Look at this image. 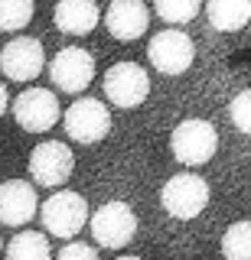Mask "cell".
Wrapping results in <instances>:
<instances>
[{"label":"cell","mask_w":251,"mask_h":260,"mask_svg":"<svg viewBox=\"0 0 251 260\" xmlns=\"http://www.w3.org/2000/svg\"><path fill=\"white\" fill-rule=\"evenodd\" d=\"M39 218H43L46 234L69 241L88 224V202L72 189H59L39 205Z\"/></svg>","instance_id":"1"},{"label":"cell","mask_w":251,"mask_h":260,"mask_svg":"<svg viewBox=\"0 0 251 260\" xmlns=\"http://www.w3.org/2000/svg\"><path fill=\"white\" fill-rule=\"evenodd\" d=\"M170 150L183 166H206L218 150V134L209 120H199V117L180 120L173 137H170Z\"/></svg>","instance_id":"2"},{"label":"cell","mask_w":251,"mask_h":260,"mask_svg":"<svg viewBox=\"0 0 251 260\" xmlns=\"http://www.w3.org/2000/svg\"><path fill=\"white\" fill-rule=\"evenodd\" d=\"M88 228H92V238L98 247L121 250L137 234V215L127 202H108L95 215H88Z\"/></svg>","instance_id":"3"},{"label":"cell","mask_w":251,"mask_h":260,"mask_svg":"<svg viewBox=\"0 0 251 260\" xmlns=\"http://www.w3.org/2000/svg\"><path fill=\"white\" fill-rule=\"evenodd\" d=\"M160 202H163L170 218L189 221V218L202 215V208L209 205V182L196 173H180V176L166 179L163 192H160Z\"/></svg>","instance_id":"4"},{"label":"cell","mask_w":251,"mask_h":260,"mask_svg":"<svg viewBox=\"0 0 251 260\" xmlns=\"http://www.w3.org/2000/svg\"><path fill=\"white\" fill-rule=\"evenodd\" d=\"M62 124H66L69 140L75 143H98L108 137L111 130V114L98 98H78L75 104H69V111L62 114Z\"/></svg>","instance_id":"5"},{"label":"cell","mask_w":251,"mask_h":260,"mask_svg":"<svg viewBox=\"0 0 251 260\" xmlns=\"http://www.w3.org/2000/svg\"><path fill=\"white\" fill-rule=\"evenodd\" d=\"M150 94V75L137 62H118L104 72V98L118 108H137Z\"/></svg>","instance_id":"6"},{"label":"cell","mask_w":251,"mask_h":260,"mask_svg":"<svg viewBox=\"0 0 251 260\" xmlns=\"http://www.w3.org/2000/svg\"><path fill=\"white\" fill-rule=\"evenodd\" d=\"M147 59L160 75H183L196 59V46L183 29H160L147 46Z\"/></svg>","instance_id":"7"},{"label":"cell","mask_w":251,"mask_h":260,"mask_svg":"<svg viewBox=\"0 0 251 260\" xmlns=\"http://www.w3.org/2000/svg\"><path fill=\"white\" fill-rule=\"evenodd\" d=\"M13 117H17V124L23 130H30V134L52 130L62 117L59 98H55L49 88H26V91L17 94V101H13Z\"/></svg>","instance_id":"8"},{"label":"cell","mask_w":251,"mask_h":260,"mask_svg":"<svg viewBox=\"0 0 251 260\" xmlns=\"http://www.w3.org/2000/svg\"><path fill=\"white\" fill-rule=\"evenodd\" d=\"M46 69L43 43L33 36H13L0 49V72L10 81H33Z\"/></svg>","instance_id":"9"},{"label":"cell","mask_w":251,"mask_h":260,"mask_svg":"<svg viewBox=\"0 0 251 260\" xmlns=\"http://www.w3.org/2000/svg\"><path fill=\"white\" fill-rule=\"evenodd\" d=\"M52 85L66 94H78L92 85L95 78V59L92 52H85L82 46H66L62 52H55V59L49 65Z\"/></svg>","instance_id":"10"},{"label":"cell","mask_w":251,"mask_h":260,"mask_svg":"<svg viewBox=\"0 0 251 260\" xmlns=\"http://www.w3.org/2000/svg\"><path fill=\"white\" fill-rule=\"evenodd\" d=\"M72 169H75V156L59 140L39 143L33 150V156H30V176H33V182L46 185V189H59L62 182H69Z\"/></svg>","instance_id":"11"},{"label":"cell","mask_w":251,"mask_h":260,"mask_svg":"<svg viewBox=\"0 0 251 260\" xmlns=\"http://www.w3.org/2000/svg\"><path fill=\"white\" fill-rule=\"evenodd\" d=\"M104 26L115 39L121 43H131L141 39L150 26V10L144 0H111L108 13H104Z\"/></svg>","instance_id":"12"},{"label":"cell","mask_w":251,"mask_h":260,"mask_svg":"<svg viewBox=\"0 0 251 260\" xmlns=\"http://www.w3.org/2000/svg\"><path fill=\"white\" fill-rule=\"evenodd\" d=\"M36 211H39V199L26 179H10V182L0 185V224L23 228Z\"/></svg>","instance_id":"13"},{"label":"cell","mask_w":251,"mask_h":260,"mask_svg":"<svg viewBox=\"0 0 251 260\" xmlns=\"http://www.w3.org/2000/svg\"><path fill=\"white\" fill-rule=\"evenodd\" d=\"M101 20L95 0H59L55 4V26L69 36H88Z\"/></svg>","instance_id":"14"},{"label":"cell","mask_w":251,"mask_h":260,"mask_svg":"<svg viewBox=\"0 0 251 260\" xmlns=\"http://www.w3.org/2000/svg\"><path fill=\"white\" fill-rule=\"evenodd\" d=\"M206 13L218 32H238L251 20V0H209Z\"/></svg>","instance_id":"15"},{"label":"cell","mask_w":251,"mask_h":260,"mask_svg":"<svg viewBox=\"0 0 251 260\" xmlns=\"http://www.w3.org/2000/svg\"><path fill=\"white\" fill-rule=\"evenodd\" d=\"M7 257L10 260H46V257H52V244L39 231H23L7 244Z\"/></svg>","instance_id":"16"},{"label":"cell","mask_w":251,"mask_h":260,"mask_svg":"<svg viewBox=\"0 0 251 260\" xmlns=\"http://www.w3.org/2000/svg\"><path fill=\"white\" fill-rule=\"evenodd\" d=\"M153 10L163 23H173V26H183V23L196 20L202 10V0H153Z\"/></svg>","instance_id":"17"},{"label":"cell","mask_w":251,"mask_h":260,"mask_svg":"<svg viewBox=\"0 0 251 260\" xmlns=\"http://www.w3.org/2000/svg\"><path fill=\"white\" fill-rule=\"evenodd\" d=\"M222 254L232 260H251V221H235L222 234Z\"/></svg>","instance_id":"18"},{"label":"cell","mask_w":251,"mask_h":260,"mask_svg":"<svg viewBox=\"0 0 251 260\" xmlns=\"http://www.w3.org/2000/svg\"><path fill=\"white\" fill-rule=\"evenodd\" d=\"M33 20V0H0V29L20 32Z\"/></svg>","instance_id":"19"},{"label":"cell","mask_w":251,"mask_h":260,"mask_svg":"<svg viewBox=\"0 0 251 260\" xmlns=\"http://www.w3.org/2000/svg\"><path fill=\"white\" fill-rule=\"evenodd\" d=\"M229 117H232V124L238 127L241 134H251V88H248V91H238L232 98Z\"/></svg>","instance_id":"20"},{"label":"cell","mask_w":251,"mask_h":260,"mask_svg":"<svg viewBox=\"0 0 251 260\" xmlns=\"http://www.w3.org/2000/svg\"><path fill=\"white\" fill-rule=\"evenodd\" d=\"M95 254H98V247H92V244H82V241H72L69 238V244L59 250V257L62 260H75V257H82V260H92Z\"/></svg>","instance_id":"21"},{"label":"cell","mask_w":251,"mask_h":260,"mask_svg":"<svg viewBox=\"0 0 251 260\" xmlns=\"http://www.w3.org/2000/svg\"><path fill=\"white\" fill-rule=\"evenodd\" d=\"M7 108H10V94H7V85L0 81V114H4Z\"/></svg>","instance_id":"22"}]
</instances>
